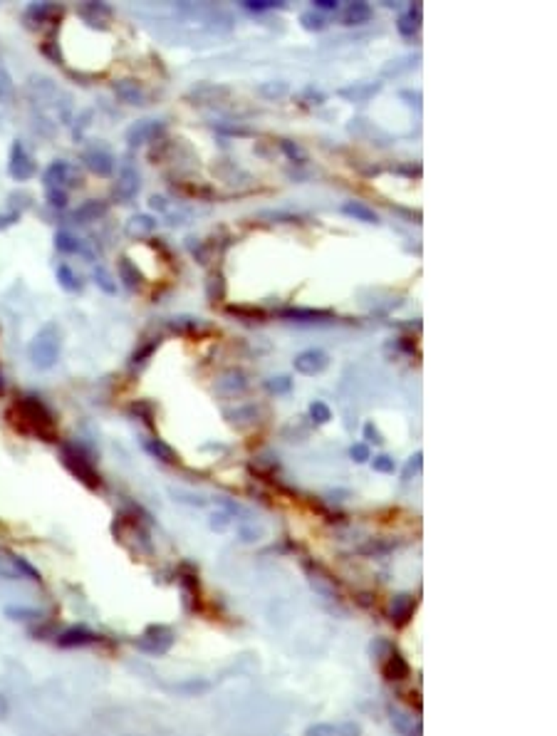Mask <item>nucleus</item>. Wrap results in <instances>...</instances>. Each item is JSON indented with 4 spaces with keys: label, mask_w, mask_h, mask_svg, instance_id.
I'll use <instances>...</instances> for the list:
<instances>
[{
    "label": "nucleus",
    "mask_w": 557,
    "mask_h": 736,
    "mask_svg": "<svg viewBox=\"0 0 557 736\" xmlns=\"http://www.w3.org/2000/svg\"><path fill=\"white\" fill-rule=\"evenodd\" d=\"M369 652H371V659L379 662V669H382V675L387 682H404L411 677V664L406 662V657L399 652L392 640L377 637L369 644Z\"/></svg>",
    "instance_id": "obj_1"
},
{
    "label": "nucleus",
    "mask_w": 557,
    "mask_h": 736,
    "mask_svg": "<svg viewBox=\"0 0 557 736\" xmlns=\"http://www.w3.org/2000/svg\"><path fill=\"white\" fill-rule=\"evenodd\" d=\"M57 355H60V330L55 325H45L40 332L35 335V340L30 345V357L37 367L47 370L55 365Z\"/></svg>",
    "instance_id": "obj_2"
},
{
    "label": "nucleus",
    "mask_w": 557,
    "mask_h": 736,
    "mask_svg": "<svg viewBox=\"0 0 557 736\" xmlns=\"http://www.w3.org/2000/svg\"><path fill=\"white\" fill-rule=\"evenodd\" d=\"M174 630L166 628V625H149L139 637L134 640L136 649L146 654H166L174 647Z\"/></svg>",
    "instance_id": "obj_3"
},
{
    "label": "nucleus",
    "mask_w": 557,
    "mask_h": 736,
    "mask_svg": "<svg viewBox=\"0 0 557 736\" xmlns=\"http://www.w3.org/2000/svg\"><path fill=\"white\" fill-rule=\"evenodd\" d=\"M302 736H361V726L357 721H317L302 731Z\"/></svg>",
    "instance_id": "obj_4"
},
{
    "label": "nucleus",
    "mask_w": 557,
    "mask_h": 736,
    "mask_svg": "<svg viewBox=\"0 0 557 736\" xmlns=\"http://www.w3.org/2000/svg\"><path fill=\"white\" fill-rule=\"evenodd\" d=\"M414 613H416V597L409 595V592H402V595L392 597L389 610H387V618L394 628H404V625L411 623Z\"/></svg>",
    "instance_id": "obj_5"
},
{
    "label": "nucleus",
    "mask_w": 557,
    "mask_h": 736,
    "mask_svg": "<svg viewBox=\"0 0 557 736\" xmlns=\"http://www.w3.org/2000/svg\"><path fill=\"white\" fill-rule=\"evenodd\" d=\"M62 461H65V466H68L79 481H84L89 489H97L99 486V474L94 471L92 463H89L84 456H79V454H72L70 449H65V451H62Z\"/></svg>",
    "instance_id": "obj_6"
},
{
    "label": "nucleus",
    "mask_w": 557,
    "mask_h": 736,
    "mask_svg": "<svg viewBox=\"0 0 557 736\" xmlns=\"http://www.w3.org/2000/svg\"><path fill=\"white\" fill-rule=\"evenodd\" d=\"M55 642H57V647H62V649L89 647V644L99 642V635L92 632L89 628H84V625H75V628L62 630V632L57 635Z\"/></svg>",
    "instance_id": "obj_7"
},
{
    "label": "nucleus",
    "mask_w": 557,
    "mask_h": 736,
    "mask_svg": "<svg viewBox=\"0 0 557 736\" xmlns=\"http://www.w3.org/2000/svg\"><path fill=\"white\" fill-rule=\"evenodd\" d=\"M77 179H79V174L75 171V166L68 164V161H55V164H50V169L45 171V184H47V189L62 191L65 186L75 184Z\"/></svg>",
    "instance_id": "obj_8"
},
{
    "label": "nucleus",
    "mask_w": 557,
    "mask_h": 736,
    "mask_svg": "<svg viewBox=\"0 0 557 736\" xmlns=\"http://www.w3.org/2000/svg\"><path fill=\"white\" fill-rule=\"evenodd\" d=\"M389 719H392V726L397 729V734H402V736H421V719L414 721V716L406 714V711L392 706V709H389Z\"/></svg>",
    "instance_id": "obj_9"
},
{
    "label": "nucleus",
    "mask_w": 557,
    "mask_h": 736,
    "mask_svg": "<svg viewBox=\"0 0 557 736\" xmlns=\"http://www.w3.org/2000/svg\"><path fill=\"white\" fill-rule=\"evenodd\" d=\"M11 174L15 176L18 181H25L35 174V164L30 161V156L25 154L23 144L13 146V154H11Z\"/></svg>",
    "instance_id": "obj_10"
},
{
    "label": "nucleus",
    "mask_w": 557,
    "mask_h": 736,
    "mask_svg": "<svg viewBox=\"0 0 557 736\" xmlns=\"http://www.w3.org/2000/svg\"><path fill=\"white\" fill-rule=\"evenodd\" d=\"M327 365V357L322 355V352H305V355H300L297 360H295V367H297L300 372H305V375H312V372H320L322 367Z\"/></svg>",
    "instance_id": "obj_11"
},
{
    "label": "nucleus",
    "mask_w": 557,
    "mask_h": 736,
    "mask_svg": "<svg viewBox=\"0 0 557 736\" xmlns=\"http://www.w3.org/2000/svg\"><path fill=\"white\" fill-rule=\"evenodd\" d=\"M84 161H87L89 169L97 171V174H109V171H112V156L99 154V151H87Z\"/></svg>",
    "instance_id": "obj_12"
},
{
    "label": "nucleus",
    "mask_w": 557,
    "mask_h": 736,
    "mask_svg": "<svg viewBox=\"0 0 557 736\" xmlns=\"http://www.w3.org/2000/svg\"><path fill=\"white\" fill-rule=\"evenodd\" d=\"M104 211H107V208H104V204H97V201H89V204H84L82 208H77V211H75V221H77V218H79L82 223H84V221H92V218L102 216Z\"/></svg>",
    "instance_id": "obj_13"
},
{
    "label": "nucleus",
    "mask_w": 557,
    "mask_h": 736,
    "mask_svg": "<svg viewBox=\"0 0 557 736\" xmlns=\"http://www.w3.org/2000/svg\"><path fill=\"white\" fill-rule=\"evenodd\" d=\"M136 189H139V184H136V174L134 171H124L122 179H119V184H117V194L122 196V199H129Z\"/></svg>",
    "instance_id": "obj_14"
},
{
    "label": "nucleus",
    "mask_w": 557,
    "mask_h": 736,
    "mask_svg": "<svg viewBox=\"0 0 557 736\" xmlns=\"http://www.w3.org/2000/svg\"><path fill=\"white\" fill-rule=\"evenodd\" d=\"M6 618L20 620V623H30V620H42V613L35 608H6Z\"/></svg>",
    "instance_id": "obj_15"
},
{
    "label": "nucleus",
    "mask_w": 557,
    "mask_h": 736,
    "mask_svg": "<svg viewBox=\"0 0 557 736\" xmlns=\"http://www.w3.org/2000/svg\"><path fill=\"white\" fill-rule=\"evenodd\" d=\"M117 94H119V97H124V99H127V102H132V104H134V102H139V97H141V94H139V89H134V85H132V82H122V85H117Z\"/></svg>",
    "instance_id": "obj_16"
},
{
    "label": "nucleus",
    "mask_w": 557,
    "mask_h": 736,
    "mask_svg": "<svg viewBox=\"0 0 557 736\" xmlns=\"http://www.w3.org/2000/svg\"><path fill=\"white\" fill-rule=\"evenodd\" d=\"M149 451L156 454V456H159L161 461H174V451H171V449L166 447V444H161V442L149 444Z\"/></svg>",
    "instance_id": "obj_17"
},
{
    "label": "nucleus",
    "mask_w": 557,
    "mask_h": 736,
    "mask_svg": "<svg viewBox=\"0 0 557 736\" xmlns=\"http://www.w3.org/2000/svg\"><path fill=\"white\" fill-rule=\"evenodd\" d=\"M57 275H60V278H62V285H65V288H68V290H75V288H79L77 278H75V275H72V273H70V268H68V266H62V268H60V270H57Z\"/></svg>",
    "instance_id": "obj_18"
},
{
    "label": "nucleus",
    "mask_w": 557,
    "mask_h": 736,
    "mask_svg": "<svg viewBox=\"0 0 557 736\" xmlns=\"http://www.w3.org/2000/svg\"><path fill=\"white\" fill-rule=\"evenodd\" d=\"M57 248H60V251H77L79 243L75 241L72 236H68V233H60V236H57Z\"/></svg>",
    "instance_id": "obj_19"
},
{
    "label": "nucleus",
    "mask_w": 557,
    "mask_h": 736,
    "mask_svg": "<svg viewBox=\"0 0 557 736\" xmlns=\"http://www.w3.org/2000/svg\"><path fill=\"white\" fill-rule=\"evenodd\" d=\"M94 278H97V283L102 285L107 293H114V283H112V278H109V273L104 270V268H97V270H94Z\"/></svg>",
    "instance_id": "obj_20"
},
{
    "label": "nucleus",
    "mask_w": 557,
    "mask_h": 736,
    "mask_svg": "<svg viewBox=\"0 0 557 736\" xmlns=\"http://www.w3.org/2000/svg\"><path fill=\"white\" fill-rule=\"evenodd\" d=\"M374 468H377V471H382V474H394L397 463H394L389 456H379V459H374Z\"/></svg>",
    "instance_id": "obj_21"
},
{
    "label": "nucleus",
    "mask_w": 557,
    "mask_h": 736,
    "mask_svg": "<svg viewBox=\"0 0 557 736\" xmlns=\"http://www.w3.org/2000/svg\"><path fill=\"white\" fill-rule=\"evenodd\" d=\"M352 456H354V461H366V459H369V449H366L364 444H357V447L352 449Z\"/></svg>",
    "instance_id": "obj_22"
},
{
    "label": "nucleus",
    "mask_w": 557,
    "mask_h": 736,
    "mask_svg": "<svg viewBox=\"0 0 557 736\" xmlns=\"http://www.w3.org/2000/svg\"><path fill=\"white\" fill-rule=\"evenodd\" d=\"M320 414V419H317V422H327V419H330V409H327L325 407V404H312V414Z\"/></svg>",
    "instance_id": "obj_23"
},
{
    "label": "nucleus",
    "mask_w": 557,
    "mask_h": 736,
    "mask_svg": "<svg viewBox=\"0 0 557 736\" xmlns=\"http://www.w3.org/2000/svg\"><path fill=\"white\" fill-rule=\"evenodd\" d=\"M8 714H11V701L6 694H0V719H6Z\"/></svg>",
    "instance_id": "obj_24"
},
{
    "label": "nucleus",
    "mask_w": 557,
    "mask_h": 736,
    "mask_svg": "<svg viewBox=\"0 0 557 736\" xmlns=\"http://www.w3.org/2000/svg\"><path fill=\"white\" fill-rule=\"evenodd\" d=\"M6 392V382H3V375H0V394Z\"/></svg>",
    "instance_id": "obj_25"
}]
</instances>
